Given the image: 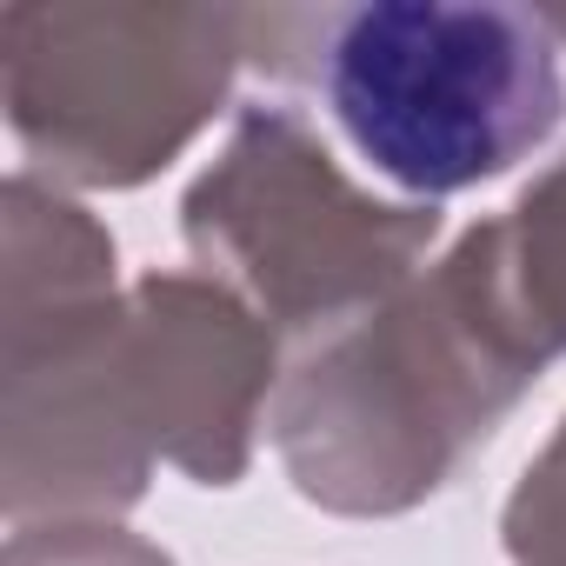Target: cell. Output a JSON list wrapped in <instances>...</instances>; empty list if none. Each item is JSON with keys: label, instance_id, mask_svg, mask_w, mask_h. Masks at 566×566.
Here are the masks:
<instances>
[{"label": "cell", "instance_id": "6da1fadb", "mask_svg": "<svg viewBox=\"0 0 566 566\" xmlns=\"http://www.w3.org/2000/svg\"><path fill=\"white\" fill-rule=\"evenodd\" d=\"M321 87L354 147L413 193L506 174L566 114L553 28L493 0H374L340 14Z\"/></svg>", "mask_w": 566, "mask_h": 566}]
</instances>
